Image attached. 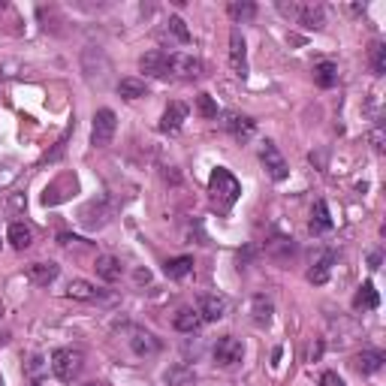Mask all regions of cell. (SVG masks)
I'll return each mask as SVG.
<instances>
[{
    "mask_svg": "<svg viewBox=\"0 0 386 386\" xmlns=\"http://www.w3.org/2000/svg\"><path fill=\"white\" fill-rule=\"evenodd\" d=\"M208 190H211V199L218 202L220 208H230L232 202L242 197L239 178H235L230 169H223V166H218V169L211 173V178H208Z\"/></svg>",
    "mask_w": 386,
    "mask_h": 386,
    "instance_id": "1",
    "label": "cell"
},
{
    "mask_svg": "<svg viewBox=\"0 0 386 386\" xmlns=\"http://www.w3.org/2000/svg\"><path fill=\"white\" fill-rule=\"evenodd\" d=\"M278 9H281L284 15L293 18L296 25L308 27V30H320L326 25V9L320 4H299V0H290V4H287V0H281Z\"/></svg>",
    "mask_w": 386,
    "mask_h": 386,
    "instance_id": "2",
    "label": "cell"
},
{
    "mask_svg": "<svg viewBox=\"0 0 386 386\" xmlns=\"http://www.w3.org/2000/svg\"><path fill=\"white\" fill-rule=\"evenodd\" d=\"M85 368V356H82V350L76 347H61L51 353V371H55V378L63 380V383H73L82 374Z\"/></svg>",
    "mask_w": 386,
    "mask_h": 386,
    "instance_id": "3",
    "label": "cell"
},
{
    "mask_svg": "<svg viewBox=\"0 0 386 386\" xmlns=\"http://www.w3.org/2000/svg\"><path fill=\"white\" fill-rule=\"evenodd\" d=\"M115 130H118V118H115L112 109H100V112H94L91 145H94V148H106V145H112Z\"/></svg>",
    "mask_w": 386,
    "mask_h": 386,
    "instance_id": "4",
    "label": "cell"
},
{
    "mask_svg": "<svg viewBox=\"0 0 386 386\" xmlns=\"http://www.w3.org/2000/svg\"><path fill=\"white\" fill-rule=\"evenodd\" d=\"M242 356H244V344L235 335H220L218 341H214V362H218L220 368L239 366Z\"/></svg>",
    "mask_w": 386,
    "mask_h": 386,
    "instance_id": "5",
    "label": "cell"
},
{
    "mask_svg": "<svg viewBox=\"0 0 386 386\" xmlns=\"http://www.w3.org/2000/svg\"><path fill=\"white\" fill-rule=\"evenodd\" d=\"M260 160H263V166H266V173H269L272 181H284L290 175V166H287L284 154L278 151V145L269 142V139L260 145Z\"/></svg>",
    "mask_w": 386,
    "mask_h": 386,
    "instance_id": "6",
    "label": "cell"
},
{
    "mask_svg": "<svg viewBox=\"0 0 386 386\" xmlns=\"http://www.w3.org/2000/svg\"><path fill=\"white\" fill-rule=\"evenodd\" d=\"M230 63H232V73L235 76H248V46H244V37L239 27L230 30Z\"/></svg>",
    "mask_w": 386,
    "mask_h": 386,
    "instance_id": "7",
    "label": "cell"
},
{
    "mask_svg": "<svg viewBox=\"0 0 386 386\" xmlns=\"http://www.w3.org/2000/svg\"><path fill=\"white\" fill-rule=\"evenodd\" d=\"M169 73L178 79H197L202 73V63L199 58L187 55V51H175V55H169Z\"/></svg>",
    "mask_w": 386,
    "mask_h": 386,
    "instance_id": "8",
    "label": "cell"
},
{
    "mask_svg": "<svg viewBox=\"0 0 386 386\" xmlns=\"http://www.w3.org/2000/svg\"><path fill=\"white\" fill-rule=\"evenodd\" d=\"M227 308H230V302L223 296H218V293H206V296H199V305H197V311H199V317H202V323H214V320H220V317H227Z\"/></svg>",
    "mask_w": 386,
    "mask_h": 386,
    "instance_id": "9",
    "label": "cell"
},
{
    "mask_svg": "<svg viewBox=\"0 0 386 386\" xmlns=\"http://www.w3.org/2000/svg\"><path fill=\"white\" fill-rule=\"evenodd\" d=\"M127 341H130V350L136 353V356H157V353L163 350L160 338L151 335V332H145V329H133Z\"/></svg>",
    "mask_w": 386,
    "mask_h": 386,
    "instance_id": "10",
    "label": "cell"
},
{
    "mask_svg": "<svg viewBox=\"0 0 386 386\" xmlns=\"http://www.w3.org/2000/svg\"><path fill=\"white\" fill-rule=\"evenodd\" d=\"M223 130L232 133L239 142H244V139H251L254 130H256V121L248 115H239V112H227L223 115Z\"/></svg>",
    "mask_w": 386,
    "mask_h": 386,
    "instance_id": "11",
    "label": "cell"
},
{
    "mask_svg": "<svg viewBox=\"0 0 386 386\" xmlns=\"http://www.w3.org/2000/svg\"><path fill=\"white\" fill-rule=\"evenodd\" d=\"M94 269H96V278H100V281H106V284L121 281V275H124L121 260H118V256H112V254H100V256H96Z\"/></svg>",
    "mask_w": 386,
    "mask_h": 386,
    "instance_id": "12",
    "label": "cell"
},
{
    "mask_svg": "<svg viewBox=\"0 0 386 386\" xmlns=\"http://www.w3.org/2000/svg\"><path fill=\"white\" fill-rule=\"evenodd\" d=\"M139 67H142V73H148V76L163 79V76H169V55H163L160 49L145 51V55L139 58Z\"/></svg>",
    "mask_w": 386,
    "mask_h": 386,
    "instance_id": "13",
    "label": "cell"
},
{
    "mask_svg": "<svg viewBox=\"0 0 386 386\" xmlns=\"http://www.w3.org/2000/svg\"><path fill=\"white\" fill-rule=\"evenodd\" d=\"M185 121H187V106L185 103H169L163 118H160V130H163V133H178Z\"/></svg>",
    "mask_w": 386,
    "mask_h": 386,
    "instance_id": "14",
    "label": "cell"
},
{
    "mask_svg": "<svg viewBox=\"0 0 386 386\" xmlns=\"http://www.w3.org/2000/svg\"><path fill=\"white\" fill-rule=\"evenodd\" d=\"M58 275H61V266H58V263H30V266H27V278H30V281H34L37 287H49Z\"/></svg>",
    "mask_w": 386,
    "mask_h": 386,
    "instance_id": "15",
    "label": "cell"
},
{
    "mask_svg": "<svg viewBox=\"0 0 386 386\" xmlns=\"http://www.w3.org/2000/svg\"><path fill=\"white\" fill-rule=\"evenodd\" d=\"M308 230L314 235H323L332 230V214H329V206L323 199L314 202V208H311V220H308Z\"/></svg>",
    "mask_w": 386,
    "mask_h": 386,
    "instance_id": "16",
    "label": "cell"
},
{
    "mask_svg": "<svg viewBox=\"0 0 386 386\" xmlns=\"http://www.w3.org/2000/svg\"><path fill=\"white\" fill-rule=\"evenodd\" d=\"M173 326L178 329V332H187V335H193V332H199V326H202V317H199V311L197 308H178L175 311V317H173Z\"/></svg>",
    "mask_w": 386,
    "mask_h": 386,
    "instance_id": "17",
    "label": "cell"
},
{
    "mask_svg": "<svg viewBox=\"0 0 386 386\" xmlns=\"http://www.w3.org/2000/svg\"><path fill=\"white\" fill-rule=\"evenodd\" d=\"M383 362H386V353L383 350H362L359 356L353 359V366H356L359 374H374V371L383 368Z\"/></svg>",
    "mask_w": 386,
    "mask_h": 386,
    "instance_id": "18",
    "label": "cell"
},
{
    "mask_svg": "<svg viewBox=\"0 0 386 386\" xmlns=\"http://www.w3.org/2000/svg\"><path fill=\"white\" fill-rule=\"evenodd\" d=\"M67 296L70 299H79V302H94V299H100L103 293L91 281H82V278H76V281L67 284Z\"/></svg>",
    "mask_w": 386,
    "mask_h": 386,
    "instance_id": "19",
    "label": "cell"
},
{
    "mask_svg": "<svg viewBox=\"0 0 386 386\" xmlns=\"http://www.w3.org/2000/svg\"><path fill=\"white\" fill-rule=\"evenodd\" d=\"M378 305H380L378 290H374L371 281H366L356 290V296H353V308H356V311H371V308H378Z\"/></svg>",
    "mask_w": 386,
    "mask_h": 386,
    "instance_id": "20",
    "label": "cell"
},
{
    "mask_svg": "<svg viewBox=\"0 0 386 386\" xmlns=\"http://www.w3.org/2000/svg\"><path fill=\"white\" fill-rule=\"evenodd\" d=\"M335 260H338L335 251H326L323 260H317L314 269L308 272V281H311V284H326V281H329V272H332V263H335Z\"/></svg>",
    "mask_w": 386,
    "mask_h": 386,
    "instance_id": "21",
    "label": "cell"
},
{
    "mask_svg": "<svg viewBox=\"0 0 386 386\" xmlns=\"http://www.w3.org/2000/svg\"><path fill=\"white\" fill-rule=\"evenodd\" d=\"M163 272H166V278H173V281H181V278H187L193 272V256H173V260H166Z\"/></svg>",
    "mask_w": 386,
    "mask_h": 386,
    "instance_id": "22",
    "label": "cell"
},
{
    "mask_svg": "<svg viewBox=\"0 0 386 386\" xmlns=\"http://www.w3.org/2000/svg\"><path fill=\"white\" fill-rule=\"evenodd\" d=\"M314 82L320 88H335L338 85V67L332 61H320L314 67Z\"/></svg>",
    "mask_w": 386,
    "mask_h": 386,
    "instance_id": "23",
    "label": "cell"
},
{
    "mask_svg": "<svg viewBox=\"0 0 386 386\" xmlns=\"http://www.w3.org/2000/svg\"><path fill=\"white\" fill-rule=\"evenodd\" d=\"M30 242H34V232H30V227H25L21 220H15L13 227H9V244H13L15 251H25V248H30Z\"/></svg>",
    "mask_w": 386,
    "mask_h": 386,
    "instance_id": "24",
    "label": "cell"
},
{
    "mask_svg": "<svg viewBox=\"0 0 386 386\" xmlns=\"http://www.w3.org/2000/svg\"><path fill=\"white\" fill-rule=\"evenodd\" d=\"M118 94L124 96V100H139V96H145L148 94V85L142 79H121L118 82Z\"/></svg>",
    "mask_w": 386,
    "mask_h": 386,
    "instance_id": "25",
    "label": "cell"
},
{
    "mask_svg": "<svg viewBox=\"0 0 386 386\" xmlns=\"http://www.w3.org/2000/svg\"><path fill=\"white\" fill-rule=\"evenodd\" d=\"M251 314H254V323L256 326H269L272 323V302L266 296H256L254 305H251Z\"/></svg>",
    "mask_w": 386,
    "mask_h": 386,
    "instance_id": "26",
    "label": "cell"
},
{
    "mask_svg": "<svg viewBox=\"0 0 386 386\" xmlns=\"http://www.w3.org/2000/svg\"><path fill=\"white\" fill-rule=\"evenodd\" d=\"M368 61H371V73H374V76H383V73H386V46H383L380 39L371 42Z\"/></svg>",
    "mask_w": 386,
    "mask_h": 386,
    "instance_id": "27",
    "label": "cell"
},
{
    "mask_svg": "<svg viewBox=\"0 0 386 386\" xmlns=\"http://www.w3.org/2000/svg\"><path fill=\"white\" fill-rule=\"evenodd\" d=\"M227 13H230L232 21H251L256 15V6L251 4V0H242V4L239 0H232V4L227 6Z\"/></svg>",
    "mask_w": 386,
    "mask_h": 386,
    "instance_id": "28",
    "label": "cell"
},
{
    "mask_svg": "<svg viewBox=\"0 0 386 386\" xmlns=\"http://www.w3.org/2000/svg\"><path fill=\"white\" fill-rule=\"evenodd\" d=\"M197 115L206 118V121H214V118H218V103L211 100V94H199L197 96Z\"/></svg>",
    "mask_w": 386,
    "mask_h": 386,
    "instance_id": "29",
    "label": "cell"
},
{
    "mask_svg": "<svg viewBox=\"0 0 386 386\" xmlns=\"http://www.w3.org/2000/svg\"><path fill=\"white\" fill-rule=\"evenodd\" d=\"M169 34H173L178 42H190V30L185 25V18H178V15L169 18Z\"/></svg>",
    "mask_w": 386,
    "mask_h": 386,
    "instance_id": "30",
    "label": "cell"
},
{
    "mask_svg": "<svg viewBox=\"0 0 386 386\" xmlns=\"http://www.w3.org/2000/svg\"><path fill=\"white\" fill-rule=\"evenodd\" d=\"M193 380V371H187V368H173V371H166V383L169 386H187Z\"/></svg>",
    "mask_w": 386,
    "mask_h": 386,
    "instance_id": "31",
    "label": "cell"
},
{
    "mask_svg": "<svg viewBox=\"0 0 386 386\" xmlns=\"http://www.w3.org/2000/svg\"><path fill=\"white\" fill-rule=\"evenodd\" d=\"M320 386H347V383L341 380L335 371H323V378H320Z\"/></svg>",
    "mask_w": 386,
    "mask_h": 386,
    "instance_id": "32",
    "label": "cell"
},
{
    "mask_svg": "<svg viewBox=\"0 0 386 386\" xmlns=\"http://www.w3.org/2000/svg\"><path fill=\"white\" fill-rule=\"evenodd\" d=\"M85 386H109V383H100V380H94V383H85Z\"/></svg>",
    "mask_w": 386,
    "mask_h": 386,
    "instance_id": "33",
    "label": "cell"
},
{
    "mask_svg": "<svg viewBox=\"0 0 386 386\" xmlns=\"http://www.w3.org/2000/svg\"><path fill=\"white\" fill-rule=\"evenodd\" d=\"M0 386H4V378H0Z\"/></svg>",
    "mask_w": 386,
    "mask_h": 386,
    "instance_id": "34",
    "label": "cell"
},
{
    "mask_svg": "<svg viewBox=\"0 0 386 386\" xmlns=\"http://www.w3.org/2000/svg\"><path fill=\"white\" fill-rule=\"evenodd\" d=\"M0 244H4V242H0Z\"/></svg>",
    "mask_w": 386,
    "mask_h": 386,
    "instance_id": "35",
    "label": "cell"
}]
</instances>
